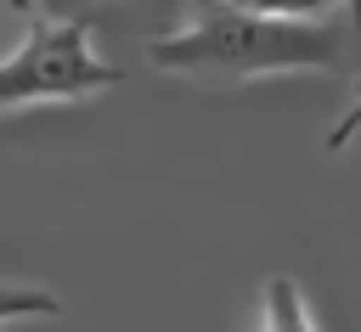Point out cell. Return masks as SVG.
<instances>
[{"mask_svg": "<svg viewBox=\"0 0 361 332\" xmlns=\"http://www.w3.org/2000/svg\"><path fill=\"white\" fill-rule=\"evenodd\" d=\"M147 62L192 84H248L271 73H333L344 62V39H338V17L293 23V17H259L226 0H203L180 28L147 45Z\"/></svg>", "mask_w": 361, "mask_h": 332, "instance_id": "6da1fadb", "label": "cell"}, {"mask_svg": "<svg viewBox=\"0 0 361 332\" xmlns=\"http://www.w3.org/2000/svg\"><path fill=\"white\" fill-rule=\"evenodd\" d=\"M124 73L96 51L85 17H39L6 56H0V113L11 107H51V101H90L113 90Z\"/></svg>", "mask_w": 361, "mask_h": 332, "instance_id": "7a4b0ae2", "label": "cell"}, {"mask_svg": "<svg viewBox=\"0 0 361 332\" xmlns=\"http://www.w3.org/2000/svg\"><path fill=\"white\" fill-rule=\"evenodd\" d=\"M259 332H322L310 315V298L293 276H271L259 293Z\"/></svg>", "mask_w": 361, "mask_h": 332, "instance_id": "3957f363", "label": "cell"}, {"mask_svg": "<svg viewBox=\"0 0 361 332\" xmlns=\"http://www.w3.org/2000/svg\"><path fill=\"white\" fill-rule=\"evenodd\" d=\"M237 11H259V17H293V23H333L338 11H355L361 0H226Z\"/></svg>", "mask_w": 361, "mask_h": 332, "instance_id": "277c9868", "label": "cell"}, {"mask_svg": "<svg viewBox=\"0 0 361 332\" xmlns=\"http://www.w3.org/2000/svg\"><path fill=\"white\" fill-rule=\"evenodd\" d=\"M56 293L51 287H23V281H0V332L11 321H28V315H56Z\"/></svg>", "mask_w": 361, "mask_h": 332, "instance_id": "5b68a950", "label": "cell"}, {"mask_svg": "<svg viewBox=\"0 0 361 332\" xmlns=\"http://www.w3.org/2000/svg\"><path fill=\"white\" fill-rule=\"evenodd\" d=\"M355 135H361V79H355V96H350V107H344V113H338V124L327 129V152H344Z\"/></svg>", "mask_w": 361, "mask_h": 332, "instance_id": "8992f818", "label": "cell"}, {"mask_svg": "<svg viewBox=\"0 0 361 332\" xmlns=\"http://www.w3.org/2000/svg\"><path fill=\"white\" fill-rule=\"evenodd\" d=\"M6 6H11V11H34V0H6Z\"/></svg>", "mask_w": 361, "mask_h": 332, "instance_id": "52a82bcc", "label": "cell"}]
</instances>
